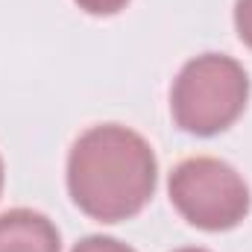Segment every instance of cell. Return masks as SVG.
<instances>
[{"label":"cell","instance_id":"6da1fadb","mask_svg":"<svg viewBox=\"0 0 252 252\" xmlns=\"http://www.w3.org/2000/svg\"><path fill=\"white\" fill-rule=\"evenodd\" d=\"M153 147L118 124L94 126L67 156V190L79 211L100 223L135 217L156 190Z\"/></svg>","mask_w":252,"mask_h":252},{"label":"cell","instance_id":"9c48e42d","mask_svg":"<svg viewBox=\"0 0 252 252\" xmlns=\"http://www.w3.org/2000/svg\"><path fill=\"white\" fill-rule=\"evenodd\" d=\"M0 190H3V161H0Z\"/></svg>","mask_w":252,"mask_h":252},{"label":"cell","instance_id":"277c9868","mask_svg":"<svg viewBox=\"0 0 252 252\" xmlns=\"http://www.w3.org/2000/svg\"><path fill=\"white\" fill-rule=\"evenodd\" d=\"M62 241L56 226L30 208L0 214V252H59Z\"/></svg>","mask_w":252,"mask_h":252},{"label":"cell","instance_id":"8992f818","mask_svg":"<svg viewBox=\"0 0 252 252\" xmlns=\"http://www.w3.org/2000/svg\"><path fill=\"white\" fill-rule=\"evenodd\" d=\"M235 27L244 44L252 47V0H238L235 6Z\"/></svg>","mask_w":252,"mask_h":252},{"label":"cell","instance_id":"52a82bcc","mask_svg":"<svg viewBox=\"0 0 252 252\" xmlns=\"http://www.w3.org/2000/svg\"><path fill=\"white\" fill-rule=\"evenodd\" d=\"M79 9H85L88 15H115L121 12L129 0H76Z\"/></svg>","mask_w":252,"mask_h":252},{"label":"cell","instance_id":"3957f363","mask_svg":"<svg viewBox=\"0 0 252 252\" xmlns=\"http://www.w3.org/2000/svg\"><path fill=\"white\" fill-rule=\"evenodd\" d=\"M170 199L190 226L205 232L235 229L250 211V188L241 173L208 156H196L173 167Z\"/></svg>","mask_w":252,"mask_h":252},{"label":"cell","instance_id":"ba28073f","mask_svg":"<svg viewBox=\"0 0 252 252\" xmlns=\"http://www.w3.org/2000/svg\"><path fill=\"white\" fill-rule=\"evenodd\" d=\"M176 252H205V250H196V247H188V250H176Z\"/></svg>","mask_w":252,"mask_h":252},{"label":"cell","instance_id":"5b68a950","mask_svg":"<svg viewBox=\"0 0 252 252\" xmlns=\"http://www.w3.org/2000/svg\"><path fill=\"white\" fill-rule=\"evenodd\" d=\"M73 252H135L129 250L126 244L121 241H115V238H103V235H94V238H85V241H79Z\"/></svg>","mask_w":252,"mask_h":252},{"label":"cell","instance_id":"7a4b0ae2","mask_svg":"<svg viewBox=\"0 0 252 252\" xmlns=\"http://www.w3.org/2000/svg\"><path fill=\"white\" fill-rule=\"evenodd\" d=\"M250 97V76L223 53L190 59L170 94L173 121L190 135H217L235 124Z\"/></svg>","mask_w":252,"mask_h":252}]
</instances>
